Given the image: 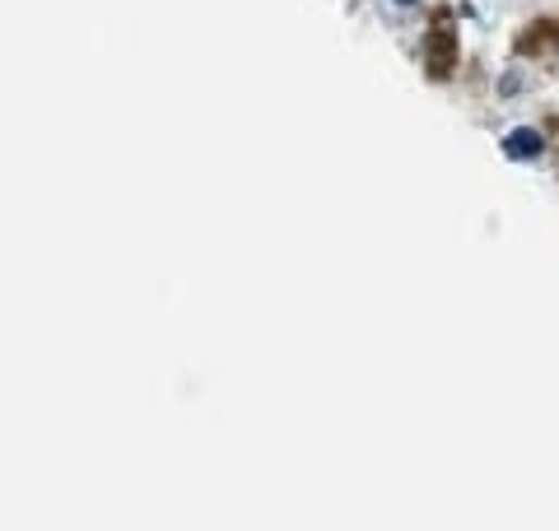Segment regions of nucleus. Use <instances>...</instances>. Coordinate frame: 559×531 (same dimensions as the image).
I'll return each mask as SVG.
<instances>
[{
    "instance_id": "1",
    "label": "nucleus",
    "mask_w": 559,
    "mask_h": 531,
    "mask_svg": "<svg viewBox=\"0 0 559 531\" xmlns=\"http://www.w3.org/2000/svg\"><path fill=\"white\" fill-rule=\"evenodd\" d=\"M541 149H546V140H541V131H508L504 136V155L508 159H541Z\"/></svg>"
},
{
    "instance_id": "2",
    "label": "nucleus",
    "mask_w": 559,
    "mask_h": 531,
    "mask_svg": "<svg viewBox=\"0 0 559 531\" xmlns=\"http://www.w3.org/2000/svg\"><path fill=\"white\" fill-rule=\"evenodd\" d=\"M397 5H415V0H397Z\"/></svg>"
}]
</instances>
